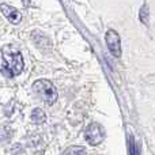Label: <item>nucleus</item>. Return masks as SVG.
Segmentation results:
<instances>
[{
  "label": "nucleus",
  "instance_id": "obj_1",
  "mask_svg": "<svg viewBox=\"0 0 155 155\" xmlns=\"http://www.w3.org/2000/svg\"><path fill=\"white\" fill-rule=\"evenodd\" d=\"M23 57L21 52L5 48L0 52V72L7 78H14L23 70Z\"/></svg>",
  "mask_w": 155,
  "mask_h": 155
},
{
  "label": "nucleus",
  "instance_id": "obj_2",
  "mask_svg": "<svg viewBox=\"0 0 155 155\" xmlns=\"http://www.w3.org/2000/svg\"><path fill=\"white\" fill-rule=\"evenodd\" d=\"M33 90L38 94V97H40L45 104L52 105V104L56 102L57 90L49 80L40 79V80H37V82H34V84H33Z\"/></svg>",
  "mask_w": 155,
  "mask_h": 155
},
{
  "label": "nucleus",
  "instance_id": "obj_3",
  "mask_svg": "<svg viewBox=\"0 0 155 155\" xmlns=\"http://www.w3.org/2000/svg\"><path fill=\"white\" fill-rule=\"evenodd\" d=\"M84 139L88 144L98 146L99 143H102V140L105 139L104 128H102L98 123H91L84 131Z\"/></svg>",
  "mask_w": 155,
  "mask_h": 155
},
{
  "label": "nucleus",
  "instance_id": "obj_4",
  "mask_svg": "<svg viewBox=\"0 0 155 155\" xmlns=\"http://www.w3.org/2000/svg\"><path fill=\"white\" fill-rule=\"evenodd\" d=\"M105 41H106V45L109 48V51L112 52L113 56L120 57L121 56V41H120L117 31L107 30L106 35H105Z\"/></svg>",
  "mask_w": 155,
  "mask_h": 155
},
{
  "label": "nucleus",
  "instance_id": "obj_5",
  "mask_svg": "<svg viewBox=\"0 0 155 155\" xmlns=\"http://www.w3.org/2000/svg\"><path fill=\"white\" fill-rule=\"evenodd\" d=\"M0 11H2V14L11 22V23L18 25L19 22H21L22 15L18 10H15V8L10 7V5H7V4H0Z\"/></svg>",
  "mask_w": 155,
  "mask_h": 155
},
{
  "label": "nucleus",
  "instance_id": "obj_6",
  "mask_svg": "<svg viewBox=\"0 0 155 155\" xmlns=\"http://www.w3.org/2000/svg\"><path fill=\"white\" fill-rule=\"evenodd\" d=\"M30 117H31V121L34 124H42V123H45V120H46V116L42 109H34L31 112Z\"/></svg>",
  "mask_w": 155,
  "mask_h": 155
},
{
  "label": "nucleus",
  "instance_id": "obj_7",
  "mask_svg": "<svg viewBox=\"0 0 155 155\" xmlns=\"http://www.w3.org/2000/svg\"><path fill=\"white\" fill-rule=\"evenodd\" d=\"M63 155H86L84 147H79V146H72V147L67 148L63 153Z\"/></svg>",
  "mask_w": 155,
  "mask_h": 155
},
{
  "label": "nucleus",
  "instance_id": "obj_8",
  "mask_svg": "<svg viewBox=\"0 0 155 155\" xmlns=\"http://www.w3.org/2000/svg\"><path fill=\"white\" fill-rule=\"evenodd\" d=\"M11 135H12V131H11L10 127H4V128L0 129V140H4V142H8L11 139Z\"/></svg>",
  "mask_w": 155,
  "mask_h": 155
},
{
  "label": "nucleus",
  "instance_id": "obj_9",
  "mask_svg": "<svg viewBox=\"0 0 155 155\" xmlns=\"http://www.w3.org/2000/svg\"><path fill=\"white\" fill-rule=\"evenodd\" d=\"M132 155H139V153H137L136 148H132Z\"/></svg>",
  "mask_w": 155,
  "mask_h": 155
}]
</instances>
